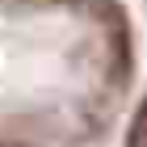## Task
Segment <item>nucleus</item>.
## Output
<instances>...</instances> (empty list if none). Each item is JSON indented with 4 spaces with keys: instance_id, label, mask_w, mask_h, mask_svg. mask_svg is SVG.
Wrapping results in <instances>:
<instances>
[{
    "instance_id": "obj_2",
    "label": "nucleus",
    "mask_w": 147,
    "mask_h": 147,
    "mask_svg": "<svg viewBox=\"0 0 147 147\" xmlns=\"http://www.w3.org/2000/svg\"><path fill=\"white\" fill-rule=\"evenodd\" d=\"M118 147H147V88L139 92L130 109L122 118V130H118Z\"/></svg>"
},
{
    "instance_id": "obj_1",
    "label": "nucleus",
    "mask_w": 147,
    "mask_h": 147,
    "mask_svg": "<svg viewBox=\"0 0 147 147\" xmlns=\"http://www.w3.org/2000/svg\"><path fill=\"white\" fill-rule=\"evenodd\" d=\"M135 84L126 0H0V147H105Z\"/></svg>"
}]
</instances>
